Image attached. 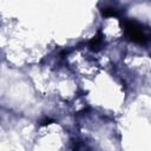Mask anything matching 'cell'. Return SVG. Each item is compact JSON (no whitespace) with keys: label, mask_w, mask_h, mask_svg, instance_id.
<instances>
[{"label":"cell","mask_w":151,"mask_h":151,"mask_svg":"<svg viewBox=\"0 0 151 151\" xmlns=\"http://www.w3.org/2000/svg\"><path fill=\"white\" fill-rule=\"evenodd\" d=\"M125 32L126 35L134 42L145 44L149 40V35L142 28V26L136 21H126L125 22Z\"/></svg>","instance_id":"obj_1"},{"label":"cell","mask_w":151,"mask_h":151,"mask_svg":"<svg viewBox=\"0 0 151 151\" xmlns=\"http://www.w3.org/2000/svg\"><path fill=\"white\" fill-rule=\"evenodd\" d=\"M88 45H90V48L93 50V51L100 50L101 46H103V38H101V35L100 34H97L94 38H92V40L90 41Z\"/></svg>","instance_id":"obj_2"},{"label":"cell","mask_w":151,"mask_h":151,"mask_svg":"<svg viewBox=\"0 0 151 151\" xmlns=\"http://www.w3.org/2000/svg\"><path fill=\"white\" fill-rule=\"evenodd\" d=\"M118 14V11L116 8H112V7H109V8H104L103 9V15L104 17H114Z\"/></svg>","instance_id":"obj_3"},{"label":"cell","mask_w":151,"mask_h":151,"mask_svg":"<svg viewBox=\"0 0 151 151\" xmlns=\"http://www.w3.org/2000/svg\"><path fill=\"white\" fill-rule=\"evenodd\" d=\"M50 122H51V119H48V118H47V119L42 120V123H41V124H42V125H47V124H50Z\"/></svg>","instance_id":"obj_4"}]
</instances>
